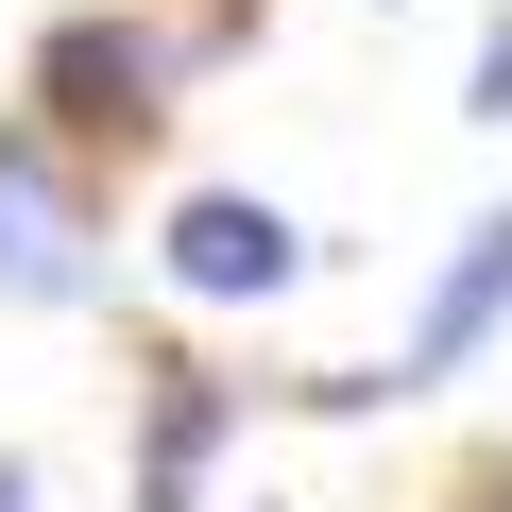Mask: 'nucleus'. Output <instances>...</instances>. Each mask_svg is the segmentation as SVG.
Wrapping results in <instances>:
<instances>
[{"label": "nucleus", "instance_id": "1", "mask_svg": "<svg viewBox=\"0 0 512 512\" xmlns=\"http://www.w3.org/2000/svg\"><path fill=\"white\" fill-rule=\"evenodd\" d=\"M171 291H205V308H239V291H291V222H274V205H239V188L171 205Z\"/></svg>", "mask_w": 512, "mask_h": 512}, {"label": "nucleus", "instance_id": "2", "mask_svg": "<svg viewBox=\"0 0 512 512\" xmlns=\"http://www.w3.org/2000/svg\"><path fill=\"white\" fill-rule=\"evenodd\" d=\"M495 308H512V205H495V222H478V239L444 256V291H427V325H410V376H461Z\"/></svg>", "mask_w": 512, "mask_h": 512}, {"label": "nucleus", "instance_id": "3", "mask_svg": "<svg viewBox=\"0 0 512 512\" xmlns=\"http://www.w3.org/2000/svg\"><path fill=\"white\" fill-rule=\"evenodd\" d=\"M0 291H35V308L86 291V222L35 188V154H0Z\"/></svg>", "mask_w": 512, "mask_h": 512}, {"label": "nucleus", "instance_id": "4", "mask_svg": "<svg viewBox=\"0 0 512 512\" xmlns=\"http://www.w3.org/2000/svg\"><path fill=\"white\" fill-rule=\"evenodd\" d=\"M52 103H69L86 137H137V120H154V52H137V35H103V18H86V35H52Z\"/></svg>", "mask_w": 512, "mask_h": 512}, {"label": "nucleus", "instance_id": "5", "mask_svg": "<svg viewBox=\"0 0 512 512\" xmlns=\"http://www.w3.org/2000/svg\"><path fill=\"white\" fill-rule=\"evenodd\" d=\"M478 120H512V35H478Z\"/></svg>", "mask_w": 512, "mask_h": 512}, {"label": "nucleus", "instance_id": "6", "mask_svg": "<svg viewBox=\"0 0 512 512\" xmlns=\"http://www.w3.org/2000/svg\"><path fill=\"white\" fill-rule=\"evenodd\" d=\"M0 512H35V478H18V461H0Z\"/></svg>", "mask_w": 512, "mask_h": 512}]
</instances>
